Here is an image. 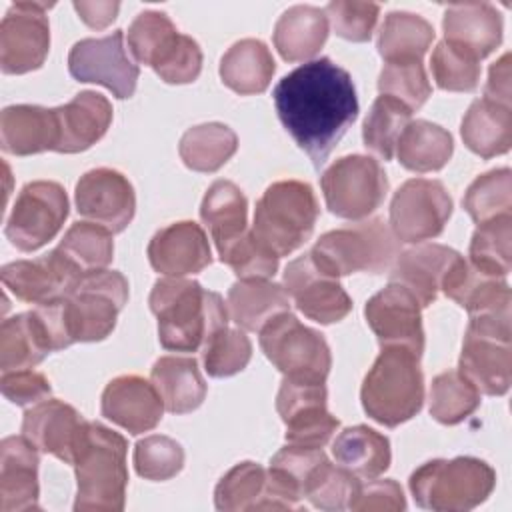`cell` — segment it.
I'll return each mask as SVG.
<instances>
[{
	"label": "cell",
	"instance_id": "cell-42",
	"mask_svg": "<svg viewBox=\"0 0 512 512\" xmlns=\"http://www.w3.org/2000/svg\"><path fill=\"white\" fill-rule=\"evenodd\" d=\"M412 112L390 96H378L362 124L364 146L380 160H392L400 134L410 124Z\"/></svg>",
	"mask_w": 512,
	"mask_h": 512
},
{
	"label": "cell",
	"instance_id": "cell-10",
	"mask_svg": "<svg viewBox=\"0 0 512 512\" xmlns=\"http://www.w3.org/2000/svg\"><path fill=\"white\" fill-rule=\"evenodd\" d=\"M260 348L284 378L326 382L332 366L330 348L320 332L304 326L290 310L274 316L260 330Z\"/></svg>",
	"mask_w": 512,
	"mask_h": 512
},
{
	"label": "cell",
	"instance_id": "cell-59",
	"mask_svg": "<svg viewBox=\"0 0 512 512\" xmlns=\"http://www.w3.org/2000/svg\"><path fill=\"white\" fill-rule=\"evenodd\" d=\"M484 98L510 106V52L490 66Z\"/></svg>",
	"mask_w": 512,
	"mask_h": 512
},
{
	"label": "cell",
	"instance_id": "cell-41",
	"mask_svg": "<svg viewBox=\"0 0 512 512\" xmlns=\"http://www.w3.org/2000/svg\"><path fill=\"white\" fill-rule=\"evenodd\" d=\"M238 148L236 132L222 122H206L188 128L178 144L182 162L194 172L220 170Z\"/></svg>",
	"mask_w": 512,
	"mask_h": 512
},
{
	"label": "cell",
	"instance_id": "cell-58",
	"mask_svg": "<svg viewBox=\"0 0 512 512\" xmlns=\"http://www.w3.org/2000/svg\"><path fill=\"white\" fill-rule=\"evenodd\" d=\"M0 390L12 404L30 406L46 400L52 392V386L42 372L24 368L2 372Z\"/></svg>",
	"mask_w": 512,
	"mask_h": 512
},
{
	"label": "cell",
	"instance_id": "cell-8",
	"mask_svg": "<svg viewBox=\"0 0 512 512\" xmlns=\"http://www.w3.org/2000/svg\"><path fill=\"white\" fill-rule=\"evenodd\" d=\"M398 254V240L382 218L330 230L310 250L314 264L334 278L354 272L382 274L392 268Z\"/></svg>",
	"mask_w": 512,
	"mask_h": 512
},
{
	"label": "cell",
	"instance_id": "cell-38",
	"mask_svg": "<svg viewBox=\"0 0 512 512\" xmlns=\"http://www.w3.org/2000/svg\"><path fill=\"white\" fill-rule=\"evenodd\" d=\"M332 456L338 466L356 478L370 480L388 470L392 460L390 440L370 426H350L332 442Z\"/></svg>",
	"mask_w": 512,
	"mask_h": 512
},
{
	"label": "cell",
	"instance_id": "cell-39",
	"mask_svg": "<svg viewBox=\"0 0 512 512\" xmlns=\"http://www.w3.org/2000/svg\"><path fill=\"white\" fill-rule=\"evenodd\" d=\"M452 152L450 132L428 120L410 122L396 144L400 164L412 172H436L446 166Z\"/></svg>",
	"mask_w": 512,
	"mask_h": 512
},
{
	"label": "cell",
	"instance_id": "cell-14",
	"mask_svg": "<svg viewBox=\"0 0 512 512\" xmlns=\"http://www.w3.org/2000/svg\"><path fill=\"white\" fill-rule=\"evenodd\" d=\"M68 70L78 82L100 84L120 100L134 94L140 76L138 64L126 52L122 30L76 42L68 54Z\"/></svg>",
	"mask_w": 512,
	"mask_h": 512
},
{
	"label": "cell",
	"instance_id": "cell-48",
	"mask_svg": "<svg viewBox=\"0 0 512 512\" xmlns=\"http://www.w3.org/2000/svg\"><path fill=\"white\" fill-rule=\"evenodd\" d=\"M430 70L436 86L448 92H474L480 80V60L466 50L442 40L436 44Z\"/></svg>",
	"mask_w": 512,
	"mask_h": 512
},
{
	"label": "cell",
	"instance_id": "cell-21",
	"mask_svg": "<svg viewBox=\"0 0 512 512\" xmlns=\"http://www.w3.org/2000/svg\"><path fill=\"white\" fill-rule=\"evenodd\" d=\"M214 504L224 512L300 508V502L276 486L268 470L250 460L236 464L222 476L214 490Z\"/></svg>",
	"mask_w": 512,
	"mask_h": 512
},
{
	"label": "cell",
	"instance_id": "cell-36",
	"mask_svg": "<svg viewBox=\"0 0 512 512\" xmlns=\"http://www.w3.org/2000/svg\"><path fill=\"white\" fill-rule=\"evenodd\" d=\"M52 350L50 336L38 312H22L6 318L0 326L2 372L24 370L40 364Z\"/></svg>",
	"mask_w": 512,
	"mask_h": 512
},
{
	"label": "cell",
	"instance_id": "cell-27",
	"mask_svg": "<svg viewBox=\"0 0 512 512\" xmlns=\"http://www.w3.org/2000/svg\"><path fill=\"white\" fill-rule=\"evenodd\" d=\"M460 254L442 244H420L398 254L390 268V282L406 288L422 308L430 306L440 284Z\"/></svg>",
	"mask_w": 512,
	"mask_h": 512
},
{
	"label": "cell",
	"instance_id": "cell-44",
	"mask_svg": "<svg viewBox=\"0 0 512 512\" xmlns=\"http://www.w3.org/2000/svg\"><path fill=\"white\" fill-rule=\"evenodd\" d=\"M510 240H512V214L478 224L470 240V264L496 278H506L510 272Z\"/></svg>",
	"mask_w": 512,
	"mask_h": 512
},
{
	"label": "cell",
	"instance_id": "cell-49",
	"mask_svg": "<svg viewBox=\"0 0 512 512\" xmlns=\"http://www.w3.org/2000/svg\"><path fill=\"white\" fill-rule=\"evenodd\" d=\"M252 356L250 338L238 330L224 326L202 348V364L208 376L226 378L242 372Z\"/></svg>",
	"mask_w": 512,
	"mask_h": 512
},
{
	"label": "cell",
	"instance_id": "cell-45",
	"mask_svg": "<svg viewBox=\"0 0 512 512\" xmlns=\"http://www.w3.org/2000/svg\"><path fill=\"white\" fill-rule=\"evenodd\" d=\"M480 406V392L458 370H446L432 380L430 416L446 426L466 420Z\"/></svg>",
	"mask_w": 512,
	"mask_h": 512
},
{
	"label": "cell",
	"instance_id": "cell-30",
	"mask_svg": "<svg viewBox=\"0 0 512 512\" xmlns=\"http://www.w3.org/2000/svg\"><path fill=\"white\" fill-rule=\"evenodd\" d=\"M440 290L460 304L470 316L482 312L510 310L512 294L504 278L488 276L458 256L446 272Z\"/></svg>",
	"mask_w": 512,
	"mask_h": 512
},
{
	"label": "cell",
	"instance_id": "cell-7",
	"mask_svg": "<svg viewBox=\"0 0 512 512\" xmlns=\"http://www.w3.org/2000/svg\"><path fill=\"white\" fill-rule=\"evenodd\" d=\"M496 472L472 456L430 460L410 474L408 486L420 508L466 512L482 504L494 490Z\"/></svg>",
	"mask_w": 512,
	"mask_h": 512
},
{
	"label": "cell",
	"instance_id": "cell-26",
	"mask_svg": "<svg viewBox=\"0 0 512 512\" xmlns=\"http://www.w3.org/2000/svg\"><path fill=\"white\" fill-rule=\"evenodd\" d=\"M58 122V144L54 152L76 154L96 144L112 124V104L106 96L84 90L68 104L54 108Z\"/></svg>",
	"mask_w": 512,
	"mask_h": 512
},
{
	"label": "cell",
	"instance_id": "cell-29",
	"mask_svg": "<svg viewBox=\"0 0 512 512\" xmlns=\"http://www.w3.org/2000/svg\"><path fill=\"white\" fill-rule=\"evenodd\" d=\"M2 150L14 156H30L56 150L58 122L54 108L14 104L0 114Z\"/></svg>",
	"mask_w": 512,
	"mask_h": 512
},
{
	"label": "cell",
	"instance_id": "cell-4",
	"mask_svg": "<svg viewBox=\"0 0 512 512\" xmlns=\"http://www.w3.org/2000/svg\"><path fill=\"white\" fill-rule=\"evenodd\" d=\"M126 438L100 422H88L74 452L76 512H120L126 502Z\"/></svg>",
	"mask_w": 512,
	"mask_h": 512
},
{
	"label": "cell",
	"instance_id": "cell-46",
	"mask_svg": "<svg viewBox=\"0 0 512 512\" xmlns=\"http://www.w3.org/2000/svg\"><path fill=\"white\" fill-rule=\"evenodd\" d=\"M180 32L164 12L144 10L128 28V48L136 62L154 68L176 44Z\"/></svg>",
	"mask_w": 512,
	"mask_h": 512
},
{
	"label": "cell",
	"instance_id": "cell-34",
	"mask_svg": "<svg viewBox=\"0 0 512 512\" xmlns=\"http://www.w3.org/2000/svg\"><path fill=\"white\" fill-rule=\"evenodd\" d=\"M272 38L286 62L308 60L320 52L328 38V18L316 6L296 4L278 18Z\"/></svg>",
	"mask_w": 512,
	"mask_h": 512
},
{
	"label": "cell",
	"instance_id": "cell-47",
	"mask_svg": "<svg viewBox=\"0 0 512 512\" xmlns=\"http://www.w3.org/2000/svg\"><path fill=\"white\" fill-rule=\"evenodd\" d=\"M464 210L476 224L512 214V172L496 168L478 176L462 198Z\"/></svg>",
	"mask_w": 512,
	"mask_h": 512
},
{
	"label": "cell",
	"instance_id": "cell-24",
	"mask_svg": "<svg viewBox=\"0 0 512 512\" xmlns=\"http://www.w3.org/2000/svg\"><path fill=\"white\" fill-rule=\"evenodd\" d=\"M150 266L164 276L202 272L212 262L210 244L200 224L182 220L160 228L148 244Z\"/></svg>",
	"mask_w": 512,
	"mask_h": 512
},
{
	"label": "cell",
	"instance_id": "cell-55",
	"mask_svg": "<svg viewBox=\"0 0 512 512\" xmlns=\"http://www.w3.org/2000/svg\"><path fill=\"white\" fill-rule=\"evenodd\" d=\"M324 14L340 38L350 42H366L374 32L380 6L372 2L332 0L324 8Z\"/></svg>",
	"mask_w": 512,
	"mask_h": 512
},
{
	"label": "cell",
	"instance_id": "cell-32",
	"mask_svg": "<svg viewBox=\"0 0 512 512\" xmlns=\"http://www.w3.org/2000/svg\"><path fill=\"white\" fill-rule=\"evenodd\" d=\"M150 382L158 390L164 408L172 414H188L206 398V382L198 362L190 356H162L154 362Z\"/></svg>",
	"mask_w": 512,
	"mask_h": 512
},
{
	"label": "cell",
	"instance_id": "cell-56",
	"mask_svg": "<svg viewBox=\"0 0 512 512\" xmlns=\"http://www.w3.org/2000/svg\"><path fill=\"white\" fill-rule=\"evenodd\" d=\"M202 50L198 42L186 34H180L176 44L154 66V72L166 84H190L200 76Z\"/></svg>",
	"mask_w": 512,
	"mask_h": 512
},
{
	"label": "cell",
	"instance_id": "cell-23",
	"mask_svg": "<svg viewBox=\"0 0 512 512\" xmlns=\"http://www.w3.org/2000/svg\"><path fill=\"white\" fill-rule=\"evenodd\" d=\"M164 402L152 382L136 374H124L108 382L102 392V416L130 434H142L158 426Z\"/></svg>",
	"mask_w": 512,
	"mask_h": 512
},
{
	"label": "cell",
	"instance_id": "cell-28",
	"mask_svg": "<svg viewBox=\"0 0 512 512\" xmlns=\"http://www.w3.org/2000/svg\"><path fill=\"white\" fill-rule=\"evenodd\" d=\"M444 40L482 60L502 42V16L488 2L452 4L442 20Z\"/></svg>",
	"mask_w": 512,
	"mask_h": 512
},
{
	"label": "cell",
	"instance_id": "cell-19",
	"mask_svg": "<svg viewBox=\"0 0 512 512\" xmlns=\"http://www.w3.org/2000/svg\"><path fill=\"white\" fill-rule=\"evenodd\" d=\"M76 210L112 234L122 232L134 218L136 194L124 174L112 168H94L76 182Z\"/></svg>",
	"mask_w": 512,
	"mask_h": 512
},
{
	"label": "cell",
	"instance_id": "cell-1",
	"mask_svg": "<svg viewBox=\"0 0 512 512\" xmlns=\"http://www.w3.org/2000/svg\"><path fill=\"white\" fill-rule=\"evenodd\" d=\"M272 96L282 126L316 170L358 118L352 76L326 56L286 74Z\"/></svg>",
	"mask_w": 512,
	"mask_h": 512
},
{
	"label": "cell",
	"instance_id": "cell-13",
	"mask_svg": "<svg viewBox=\"0 0 512 512\" xmlns=\"http://www.w3.org/2000/svg\"><path fill=\"white\" fill-rule=\"evenodd\" d=\"M452 198L440 180H406L390 202V230L400 242L418 244L442 234Z\"/></svg>",
	"mask_w": 512,
	"mask_h": 512
},
{
	"label": "cell",
	"instance_id": "cell-9",
	"mask_svg": "<svg viewBox=\"0 0 512 512\" xmlns=\"http://www.w3.org/2000/svg\"><path fill=\"white\" fill-rule=\"evenodd\" d=\"M510 310L472 314L458 372L486 396H502L512 384Z\"/></svg>",
	"mask_w": 512,
	"mask_h": 512
},
{
	"label": "cell",
	"instance_id": "cell-53",
	"mask_svg": "<svg viewBox=\"0 0 512 512\" xmlns=\"http://www.w3.org/2000/svg\"><path fill=\"white\" fill-rule=\"evenodd\" d=\"M184 466L182 446L162 434H152L134 446V468L144 480L164 482L176 476Z\"/></svg>",
	"mask_w": 512,
	"mask_h": 512
},
{
	"label": "cell",
	"instance_id": "cell-11",
	"mask_svg": "<svg viewBox=\"0 0 512 512\" xmlns=\"http://www.w3.org/2000/svg\"><path fill=\"white\" fill-rule=\"evenodd\" d=\"M320 186L332 214L346 220H360L384 202L388 178L378 160L352 154L330 164L320 178Z\"/></svg>",
	"mask_w": 512,
	"mask_h": 512
},
{
	"label": "cell",
	"instance_id": "cell-22",
	"mask_svg": "<svg viewBox=\"0 0 512 512\" xmlns=\"http://www.w3.org/2000/svg\"><path fill=\"white\" fill-rule=\"evenodd\" d=\"M88 420L62 400H42L34 404L22 420V436H26L40 452L72 464L76 446Z\"/></svg>",
	"mask_w": 512,
	"mask_h": 512
},
{
	"label": "cell",
	"instance_id": "cell-52",
	"mask_svg": "<svg viewBox=\"0 0 512 512\" xmlns=\"http://www.w3.org/2000/svg\"><path fill=\"white\" fill-rule=\"evenodd\" d=\"M358 486L360 482L354 474L338 464L334 466L326 458L310 476L304 488V496L310 500L312 506L320 510H344L348 508Z\"/></svg>",
	"mask_w": 512,
	"mask_h": 512
},
{
	"label": "cell",
	"instance_id": "cell-5",
	"mask_svg": "<svg viewBox=\"0 0 512 512\" xmlns=\"http://www.w3.org/2000/svg\"><path fill=\"white\" fill-rule=\"evenodd\" d=\"M360 400L364 412L382 426L396 428L414 418L424 402L420 356L402 346H384L362 382Z\"/></svg>",
	"mask_w": 512,
	"mask_h": 512
},
{
	"label": "cell",
	"instance_id": "cell-25",
	"mask_svg": "<svg viewBox=\"0 0 512 512\" xmlns=\"http://www.w3.org/2000/svg\"><path fill=\"white\" fill-rule=\"evenodd\" d=\"M38 448L26 436L0 442V510H38Z\"/></svg>",
	"mask_w": 512,
	"mask_h": 512
},
{
	"label": "cell",
	"instance_id": "cell-50",
	"mask_svg": "<svg viewBox=\"0 0 512 512\" xmlns=\"http://www.w3.org/2000/svg\"><path fill=\"white\" fill-rule=\"evenodd\" d=\"M326 458L328 456L322 452V448L288 444L274 454L268 472L290 496L300 500L304 498V488L310 476Z\"/></svg>",
	"mask_w": 512,
	"mask_h": 512
},
{
	"label": "cell",
	"instance_id": "cell-15",
	"mask_svg": "<svg viewBox=\"0 0 512 512\" xmlns=\"http://www.w3.org/2000/svg\"><path fill=\"white\" fill-rule=\"evenodd\" d=\"M324 382H298L284 378L276 396V410L286 424V442L322 448L336 428L338 418L328 412Z\"/></svg>",
	"mask_w": 512,
	"mask_h": 512
},
{
	"label": "cell",
	"instance_id": "cell-54",
	"mask_svg": "<svg viewBox=\"0 0 512 512\" xmlns=\"http://www.w3.org/2000/svg\"><path fill=\"white\" fill-rule=\"evenodd\" d=\"M224 264H228L240 280H268L278 270V256L268 252L254 238L252 230H248L242 238H238L232 246L218 254Z\"/></svg>",
	"mask_w": 512,
	"mask_h": 512
},
{
	"label": "cell",
	"instance_id": "cell-60",
	"mask_svg": "<svg viewBox=\"0 0 512 512\" xmlns=\"http://www.w3.org/2000/svg\"><path fill=\"white\" fill-rule=\"evenodd\" d=\"M74 10L90 28L100 30L116 20L120 4L118 2H74Z\"/></svg>",
	"mask_w": 512,
	"mask_h": 512
},
{
	"label": "cell",
	"instance_id": "cell-20",
	"mask_svg": "<svg viewBox=\"0 0 512 512\" xmlns=\"http://www.w3.org/2000/svg\"><path fill=\"white\" fill-rule=\"evenodd\" d=\"M82 276L58 248L36 260L4 264L0 270L4 286L18 300L38 306L68 296Z\"/></svg>",
	"mask_w": 512,
	"mask_h": 512
},
{
	"label": "cell",
	"instance_id": "cell-40",
	"mask_svg": "<svg viewBox=\"0 0 512 512\" xmlns=\"http://www.w3.org/2000/svg\"><path fill=\"white\" fill-rule=\"evenodd\" d=\"M436 32L418 14L394 10L384 18L378 34V52L386 62H422Z\"/></svg>",
	"mask_w": 512,
	"mask_h": 512
},
{
	"label": "cell",
	"instance_id": "cell-43",
	"mask_svg": "<svg viewBox=\"0 0 512 512\" xmlns=\"http://www.w3.org/2000/svg\"><path fill=\"white\" fill-rule=\"evenodd\" d=\"M58 250L80 274L100 272L106 270L114 256L112 232L100 224L74 222L66 230Z\"/></svg>",
	"mask_w": 512,
	"mask_h": 512
},
{
	"label": "cell",
	"instance_id": "cell-35",
	"mask_svg": "<svg viewBox=\"0 0 512 512\" xmlns=\"http://www.w3.org/2000/svg\"><path fill=\"white\" fill-rule=\"evenodd\" d=\"M230 318L248 332H260L274 316L290 310L284 286L270 280H238L228 290Z\"/></svg>",
	"mask_w": 512,
	"mask_h": 512
},
{
	"label": "cell",
	"instance_id": "cell-3",
	"mask_svg": "<svg viewBox=\"0 0 512 512\" xmlns=\"http://www.w3.org/2000/svg\"><path fill=\"white\" fill-rule=\"evenodd\" d=\"M148 304L158 318V340L166 350L202 352L208 340L228 326L222 296L194 280L178 276L156 280Z\"/></svg>",
	"mask_w": 512,
	"mask_h": 512
},
{
	"label": "cell",
	"instance_id": "cell-37",
	"mask_svg": "<svg viewBox=\"0 0 512 512\" xmlns=\"http://www.w3.org/2000/svg\"><path fill=\"white\" fill-rule=\"evenodd\" d=\"M276 70L272 52L262 40L244 38L234 42L220 60L222 82L240 96L260 94L268 88Z\"/></svg>",
	"mask_w": 512,
	"mask_h": 512
},
{
	"label": "cell",
	"instance_id": "cell-57",
	"mask_svg": "<svg viewBox=\"0 0 512 512\" xmlns=\"http://www.w3.org/2000/svg\"><path fill=\"white\" fill-rule=\"evenodd\" d=\"M350 510L354 512H400L406 508V498L396 480H372L360 484L352 496Z\"/></svg>",
	"mask_w": 512,
	"mask_h": 512
},
{
	"label": "cell",
	"instance_id": "cell-2",
	"mask_svg": "<svg viewBox=\"0 0 512 512\" xmlns=\"http://www.w3.org/2000/svg\"><path fill=\"white\" fill-rule=\"evenodd\" d=\"M128 302V280L116 270L84 274L68 296L36 308L50 336L52 350L74 342H100L116 326Z\"/></svg>",
	"mask_w": 512,
	"mask_h": 512
},
{
	"label": "cell",
	"instance_id": "cell-16",
	"mask_svg": "<svg viewBox=\"0 0 512 512\" xmlns=\"http://www.w3.org/2000/svg\"><path fill=\"white\" fill-rule=\"evenodd\" d=\"M42 2H16L0 24V68L4 74L38 70L50 50V24Z\"/></svg>",
	"mask_w": 512,
	"mask_h": 512
},
{
	"label": "cell",
	"instance_id": "cell-33",
	"mask_svg": "<svg viewBox=\"0 0 512 512\" xmlns=\"http://www.w3.org/2000/svg\"><path fill=\"white\" fill-rule=\"evenodd\" d=\"M460 134L468 150L482 158L506 154L512 146V110L506 104L478 98L462 118Z\"/></svg>",
	"mask_w": 512,
	"mask_h": 512
},
{
	"label": "cell",
	"instance_id": "cell-18",
	"mask_svg": "<svg viewBox=\"0 0 512 512\" xmlns=\"http://www.w3.org/2000/svg\"><path fill=\"white\" fill-rule=\"evenodd\" d=\"M364 316L382 348L402 346L422 356V306L406 288L390 282L366 302Z\"/></svg>",
	"mask_w": 512,
	"mask_h": 512
},
{
	"label": "cell",
	"instance_id": "cell-17",
	"mask_svg": "<svg viewBox=\"0 0 512 512\" xmlns=\"http://www.w3.org/2000/svg\"><path fill=\"white\" fill-rule=\"evenodd\" d=\"M284 290L294 300L296 308L318 324L340 322L352 310V300L338 278L320 270L310 252L286 266Z\"/></svg>",
	"mask_w": 512,
	"mask_h": 512
},
{
	"label": "cell",
	"instance_id": "cell-6",
	"mask_svg": "<svg viewBox=\"0 0 512 512\" xmlns=\"http://www.w3.org/2000/svg\"><path fill=\"white\" fill-rule=\"evenodd\" d=\"M320 208L310 184L280 180L270 184L254 210L252 234L278 258L292 254L314 232Z\"/></svg>",
	"mask_w": 512,
	"mask_h": 512
},
{
	"label": "cell",
	"instance_id": "cell-12",
	"mask_svg": "<svg viewBox=\"0 0 512 512\" xmlns=\"http://www.w3.org/2000/svg\"><path fill=\"white\" fill-rule=\"evenodd\" d=\"M68 208L66 190L58 182H28L14 202L4 234L18 250L34 252L60 232Z\"/></svg>",
	"mask_w": 512,
	"mask_h": 512
},
{
	"label": "cell",
	"instance_id": "cell-51",
	"mask_svg": "<svg viewBox=\"0 0 512 512\" xmlns=\"http://www.w3.org/2000/svg\"><path fill=\"white\" fill-rule=\"evenodd\" d=\"M378 90L402 102L410 112L424 106L432 94L422 62H386L378 76Z\"/></svg>",
	"mask_w": 512,
	"mask_h": 512
},
{
	"label": "cell",
	"instance_id": "cell-31",
	"mask_svg": "<svg viewBox=\"0 0 512 512\" xmlns=\"http://www.w3.org/2000/svg\"><path fill=\"white\" fill-rule=\"evenodd\" d=\"M200 218L220 254L248 232V200L234 182L216 180L204 194Z\"/></svg>",
	"mask_w": 512,
	"mask_h": 512
}]
</instances>
